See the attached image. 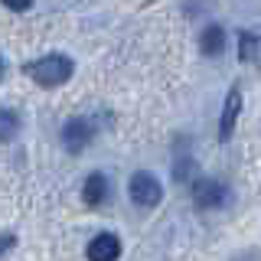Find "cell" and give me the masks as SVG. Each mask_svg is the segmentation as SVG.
Segmentation results:
<instances>
[{"mask_svg":"<svg viewBox=\"0 0 261 261\" xmlns=\"http://www.w3.org/2000/svg\"><path fill=\"white\" fill-rule=\"evenodd\" d=\"M13 130H16V118H13V111L7 108V111H4V141H10Z\"/></svg>","mask_w":261,"mask_h":261,"instance_id":"obj_10","label":"cell"},{"mask_svg":"<svg viewBox=\"0 0 261 261\" xmlns=\"http://www.w3.org/2000/svg\"><path fill=\"white\" fill-rule=\"evenodd\" d=\"M130 199L137 202V206H144V209H153V206H160V199H163V190H160V183H157V176L153 173H134L130 176Z\"/></svg>","mask_w":261,"mask_h":261,"instance_id":"obj_2","label":"cell"},{"mask_svg":"<svg viewBox=\"0 0 261 261\" xmlns=\"http://www.w3.org/2000/svg\"><path fill=\"white\" fill-rule=\"evenodd\" d=\"M193 170H196V163H193V160H179L176 167H173V179H176V183H179V179H190Z\"/></svg>","mask_w":261,"mask_h":261,"instance_id":"obj_9","label":"cell"},{"mask_svg":"<svg viewBox=\"0 0 261 261\" xmlns=\"http://www.w3.org/2000/svg\"><path fill=\"white\" fill-rule=\"evenodd\" d=\"M228 199V190L219 179H196L193 183V202L199 209H216V206H222V202Z\"/></svg>","mask_w":261,"mask_h":261,"instance_id":"obj_4","label":"cell"},{"mask_svg":"<svg viewBox=\"0 0 261 261\" xmlns=\"http://www.w3.org/2000/svg\"><path fill=\"white\" fill-rule=\"evenodd\" d=\"M82 199L88 202V206H101L105 199H108V176L105 173H92L85 179V186H82Z\"/></svg>","mask_w":261,"mask_h":261,"instance_id":"obj_7","label":"cell"},{"mask_svg":"<svg viewBox=\"0 0 261 261\" xmlns=\"http://www.w3.org/2000/svg\"><path fill=\"white\" fill-rule=\"evenodd\" d=\"M23 72H27L39 88H56V85H65V82L72 79L75 62H72L69 56H62V53H49L43 59H33Z\"/></svg>","mask_w":261,"mask_h":261,"instance_id":"obj_1","label":"cell"},{"mask_svg":"<svg viewBox=\"0 0 261 261\" xmlns=\"http://www.w3.org/2000/svg\"><path fill=\"white\" fill-rule=\"evenodd\" d=\"M199 49L206 56H219L225 49V30L222 27H206L202 36H199Z\"/></svg>","mask_w":261,"mask_h":261,"instance_id":"obj_8","label":"cell"},{"mask_svg":"<svg viewBox=\"0 0 261 261\" xmlns=\"http://www.w3.org/2000/svg\"><path fill=\"white\" fill-rule=\"evenodd\" d=\"M92 137H95V130H92V121H88V118L65 121V127H62V147L69 153H82L88 144H92Z\"/></svg>","mask_w":261,"mask_h":261,"instance_id":"obj_3","label":"cell"},{"mask_svg":"<svg viewBox=\"0 0 261 261\" xmlns=\"http://www.w3.org/2000/svg\"><path fill=\"white\" fill-rule=\"evenodd\" d=\"M4 4L10 7V10L20 13V10H30V7H33V0H4Z\"/></svg>","mask_w":261,"mask_h":261,"instance_id":"obj_11","label":"cell"},{"mask_svg":"<svg viewBox=\"0 0 261 261\" xmlns=\"http://www.w3.org/2000/svg\"><path fill=\"white\" fill-rule=\"evenodd\" d=\"M239 111H242V92L232 88L225 95V108H222V121H219V141H228L235 130V121H239Z\"/></svg>","mask_w":261,"mask_h":261,"instance_id":"obj_6","label":"cell"},{"mask_svg":"<svg viewBox=\"0 0 261 261\" xmlns=\"http://www.w3.org/2000/svg\"><path fill=\"white\" fill-rule=\"evenodd\" d=\"M88 261H118L121 255V242H118V235H111V232H101V235H95L92 242H88Z\"/></svg>","mask_w":261,"mask_h":261,"instance_id":"obj_5","label":"cell"}]
</instances>
